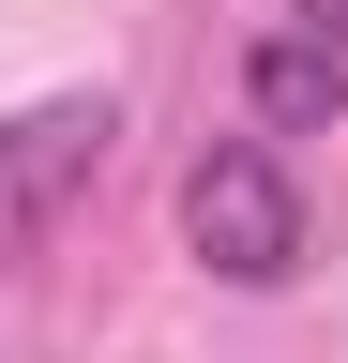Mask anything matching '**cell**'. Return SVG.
Masks as SVG:
<instances>
[{
  "mask_svg": "<svg viewBox=\"0 0 348 363\" xmlns=\"http://www.w3.org/2000/svg\"><path fill=\"white\" fill-rule=\"evenodd\" d=\"M182 242H197V272H228V288H288L303 272V182H288V152L273 136H212V152L182 167Z\"/></svg>",
  "mask_w": 348,
  "mask_h": 363,
  "instance_id": "cell-1",
  "label": "cell"
},
{
  "mask_svg": "<svg viewBox=\"0 0 348 363\" xmlns=\"http://www.w3.org/2000/svg\"><path fill=\"white\" fill-rule=\"evenodd\" d=\"M106 152H121V106H106V91H46V106L0 121V272H30L61 242V212L106 182Z\"/></svg>",
  "mask_w": 348,
  "mask_h": 363,
  "instance_id": "cell-2",
  "label": "cell"
},
{
  "mask_svg": "<svg viewBox=\"0 0 348 363\" xmlns=\"http://www.w3.org/2000/svg\"><path fill=\"white\" fill-rule=\"evenodd\" d=\"M242 91H257V121H273V136H303V121L348 106V61H333V45H303V30H273V45L242 61Z\"/></svg>",
  "mask_w": 348,
  "mask_h": 363,
  "instance_id": "cell-3",
  "label": "cell"
},
{
  "mask_svg": "<svg viewBox=\"0 0 348 363\" xmlns=\"http://www.w3.org/2000/svg\"><path fill=\"white\" fill-rule=\"evenodd\" d=\"M303 45H333V61H348V0H303Z\"/></svg>",
  "mask_w": 348,
  "mask_h": 363,
  "instance_id": "cell-4",
  "label": "cell"
}]
</instances>
